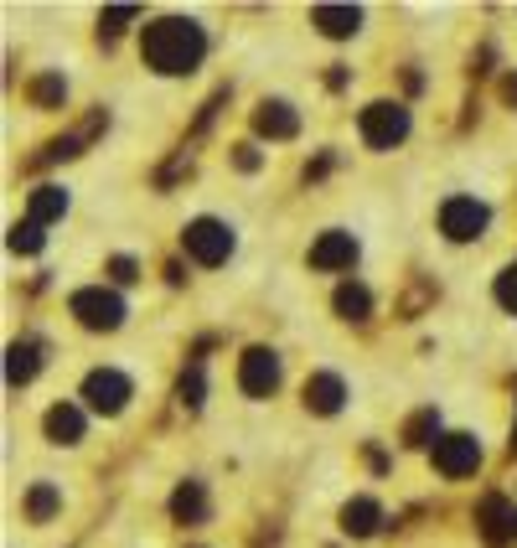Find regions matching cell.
<instances>
[{
  "label": "cell",
  "instance_id": "6da1fadb",
  "mask_svg": "<svg viewBox=\"0 0 517 548\" xmlns=\"http://www.w3.org/2000/svg\"><path fill=\"white\" fill-rule=\"evenodd\" d=\"M140 52H145V63L156 73L181 78V73H197V63L207 57V32L192 16H161V21L145 26Z\"/></svg>",
  "mask_w": 517,
  "mask_h": 548
},
{
  "label": "cell",
  "instance_id": "7a4b0ae2",
  "mask_svg": "<svg viewBox=\"0 0 517 548\" xmlns=\"http://www.w3.org/2000/svg\"><path fill=\"white\" fill-rule=\"evenodd\" d=\"M357 130H362V140H368L373 150H393V145H404V135H409V109L378 99V104L362 109Z\"/></svg>",
  "mask_w": 517,
  "mask_h": 548
},
{
  "label": "cell",
  "instance_id": "3957f363",
  "mask_svg": "<svg viewBox=\"0 0 517 548\" xmlns=\"http://www.w3.org/2000/svg\"><path fill=\"white\" fill-rule=\"evenodd\" d=\"M280 378H285V362H280L275 347H249V352H243V362H238V388L249 393V399H269V393L280 388Z\"/></svg>",
  "mask_w": 517,
  "mask_h": 548
},
{
  "label": "cell",
  "instance_id": "277c9868",
  "mask_svg": "<svg viewBox=\"0 0 517 548\" xmlns=\"http://www.w3.org/2000/svg\"><path fill=\"white\" fill-rule=\"evenodd\" d=\"M68 311L78 316V326H88V331H119L125 326V300H119L114 290H78L73 300H68Z\"/></svg>",
  "mask_w": 517,
  "mask_h": 548
},
{
  "label": "cell",
  "instance_id": "5b68a950",
  "mask_svg": "<svg viewBox=\"0 0 517 548\" xmlns=\"http://www.w3.org/2000/svg\"><path fill=\"white\" fill-rule=\"evenodd\" d=\"M181 243H187V254L197 264H223L233 254V228L218 223V218H192L187 228H181Z\"/></svg>",
  "mask_w": 517,
  "mask_h": 548
},
{
  "label": "cell",
  "instance_id": "8992f818",
  "mask_svg": "<svg viewBox=\"0 0 517 548\" xmlns=\"http://www.w3.org/2000/svg\"><path fill=\"white\" fill-rule=\"evenodd\" d=\"M486 223H492V212H486L476 197H450V202L440 207V233H445L450 243H471V238H481Z\"/></svg>",
  "mask_w": 517,
  "mask_h": 548
},
{
  "label": "cell",
  "instance_id": "52a82bcc",
  "mask_svg": "<svg viewBox=\"0 0 517 548\" xmlns=\"http://www.w3.org/2000/svg\"><path fill=\"white\" fill-rule=\"evenodd\" d=\"M130 378L119 373V368H94L83 378V399H88V409H99V414H119L130 404Z\"/></svg>",
  "mask_w": 517,
  "mask_h": 548
},
{
  "label": "cell",
  "instance_id": "ba28073f",
  "mask_svg": "<svg viewBox=\"0 0 517 548\" xmlns=\"http://www.w3.org/2000/svg\"><path fill=\"white\" fill-rule=\"evenodd\" d=\"M476 466H481V440L476 435H445L435 445V471H445V476H476Z\"/></svg>",
  "mask_w": 517,
  "mask_h": 548
},
{
  "label": "cell",
  "instance_id": "9c48e42d",
  "mask_svg": "<svg viewBox=\"0 0 517 548\" xmlns=\"http://www.w3.org/2000/svg\"><path fill=\"white\" fill-rule=\"evenodd\" d=\"M311 264H316V269H352V264H357V238L342 233V228L321 233V238L311 243Z\"/></svg>",
  "mask_w": 517,
  "mask_h": 548
},
{
  "label": "cell",
  "instance_id": "30bf717a",
  "mask_svg": "<svg viewBox=\"0 0 517 548\" xmlns=\"http://www.w3.org/2000/svg\"><path fill=\"white\" fill-rule=\"evenodd\" d=\"M254 130H259V135H269V140H295L300 114H295L285 99H264V104L254 109Z\"/></svg>",
  "mask_w": 517,
  "mask_h": 548
},
{
  "label": "cell",
  "instance_id": "8fae6325",
  "mask_svg": "<svg viewBox=\"0 0 517 548\" xmlns=\"http://www.w3.org/2000/svg\"><path fill=\"white\" fill-rule=\"evenodd\" d=\"M347 404V383L337 373H311L306 378V409L311 414H337Z\"/></svg>",
  "mask_w": 517,
  "mask_h": 548
},
{
  "label": "cell",
  "instance_id": "7c38bea8",
  "mask_svg": "<svg viewBox=\"0 0 517 548\" xmlns=\"http://www.w3.org/2000/svg\"><path fill=\"white\" fill-rule=\"evenodd\" d=\"M512 517H517V507H507L502 497H486V502H481V517H476L481 538L492 543V548H502V543L512 538Z\"/></svg>",
  "mask_w": 517,
  "mask_h": 548
},
{
  "label": "cell",
  "instance_id": "4fadbf2b",
  "mask_svg": "<svg viewBox=\"0 0 517 548\" xmlns=\"http://www.w3.org/2000/svg\"><path fill=\"white\" fill-rule=\"evenodd\" d=\"M37 368H42V347L37 342H11L6 347V383L11 388H26L37 378Z\"/></svg>",
  "mask_w": 517,
  "mask_h": 548
},
{
  "label": "cell",
  "instance_id": "5bb4252c",
  "mask_svg": "<svg viewBox=\"0 0 517 548\" xmlns=\"http://www.w3.org/2000/svg\"><path fill=\"white\" fill-rule=\"evenodd\" d=\"M171 512H176V523L202 528L207 523V492H202V481H181L176 497H171Z\"/></svg>",
  "mask_w": 517,
  "mask_h": 548
},
{
  "label": "cell",
  "instance_id": "9a60e30c",
  "mask_svg": "<svg viewBox=\"0 0 517 548\" xmlns=\"http://www.w3.org/2000/svg\"><path fill=\"white\" fill-rule=\"evenodd\" d=\"M342 528H347L352 538H373V533L383 528V507H378L373 497L347 502V507H342Z\"/></svg>",
  "mask_w": 517,
  "mask_h": 548
},
{
  "label": "cell",
  "instance_id": "2e32d148",
  "mask_svg": "<svg viewBox=\"0 0 517 548\" xmlns=\"http://www.w3.org/2000/svg\"><path fill=\"white\" fill-rule=\"evenodd\" d=\"M47 440L52 445H78L83 440V409H73V404L47 409Z\"/></svg>",
  "mask_w": 517,
  "mask_h": 548
},
{
  "label": "cell",
  "instance_id": "e0dca14e",
  "mask_svg": "<svg viewBox=\"0 0 517 548\" xmlns=\"http://www.w3.org/2000/svg\"><path fill=\"white\" fill-rule=\"evenodd\" d=\"M311 21L321 26L326 37H352L357 26H362V11H357V6H316Z\"/></svg>",
  "mask_w": 517,
  "mask_h": 548
},
{
  "label": "cell",
  "instance_id": "ac0fdd59",
  "mask_svg": "<svg viewBox=\"0 0 517 548\" xmlns=\"http://www.w3.org/2000/svg\"><path fill=\"white\" fill-rule=\"evenodd\" d=\"M63 212H68V192H63V187H37V192H32V207H26V218L47 228V223L63 218Z\"/></svg>",
  "mask_w": 517,
  "mask_h": 548
},
{
  "label": "cell",
  "instance_id": "d6986e66",
  "mask_svg": "<svg viewBox=\"0 0 517 548\" xmlns=\"http://www.w3.org/2000/svg\"><path fill=\"white\" fill-rule=\"evenodd\" d=\"M331 306H337V316H342V321H368V316H373V295L362 290V285H352V280H347V285L337 290V300H331Z\"/></svg>",
  "mask_w": 517,
  "mask_h": 548
},
{
  "label": "cell",
  "instance_id": "ffe728a7",
  "mask_svg": "<svg viewBox=\"0 0 517 548\" xmlns=\"http://www.w3.org/2000/svg\"><path fill=\"white\" fill-rule=\"evenodd\" d=\"M404 440H409V445H440V440H445V435H440V414H435V409L414 414L409 430H404Z\"/></svg>",
  "mask_w": 517,
  "mask_h": 548
},
{
  "label": "cell",
  "instance_id": "44dd1931",
  "mask_svg": "<svg viewBox=\"0 0 517 548\" xmlns=\"http://www.w3.org/2000/svg\"><path fill=\"white\" fill-rule=\"evenodd\" d=\"M57 507H63V497H57V486L37 481V486H32V497H26V512H32L37 523H47V517H52Z\"/></svg>",
  "mask_w": 517,
  "mask_h": 548
},
{
  "label": "cell",
  "instance_id": "7402d4cb",
  "mask_svg": "<svg viewBox=\"0 0 517 548\" xmlns=\"http://www.w3.org/2000/svg\"><path fill=\"white\" fill-rule=\"evenodd\" d=\"M202 393H207V383H202V368H187V373L176 378V399L187 404V409H197V404H202Z\"/></svg>",
  "mask_w": 517,
  "mask_h": 548
},
{
  "label": "cell",
  "instance_id": "603a6c76",
  "mask_svg": "<svg viewBox=\"0 0 517 548\" xmlns=\"http://www.w3.org/2000/svg\"><path fill=\"white\" fill-rule=\"evenodd\" d=\"M11 249H16V254H37V249H42V223H32V218L16 223V228H11Z\"/></svg>",
  "mask_w": 517,
  "mask_h": 548
},
{
  "label": "cell",
  "instance_id": "cb8c5ba5",
  "mask_svg": "<svg viewBox=\"0 0 517 548\" xmlns=\"http://www.w3.org/2000/svg\"><path fill=\"white\" fill-rule=\"evenodd\" d=\"M135 16H140L135 6H109V11L99 16V32H104V37H119V32H125V26H130Z\"/></svg>",
  "mask_w": 517,
  "mask_h": 548
},
{
  "label": "cell",
  "instance_id": "d4e9b609",
  "mask_svg": "<svg viewBox=\"0 0 517 548\" xmlns=\"http://www.w3.org/2000/svg\"><path fill=\"white\" fill-rule=\"evenodd\" d=\"M63 94H68V88H63V78H57V73H47V78L32 83V99L37 104H63Z\"/></svg>",
  "mask_w": 517,
  "mask_h": 548
},
{
  "label": "cell",
  "instance_id": "484cf974",
  "mask_svg": "<svg viewBox=\"0 0 517 548\" xmlns=\"http://www.w3.org/2000/svg\"><path fill=\"white\" fill-rule=\"evenodd\" d=\"M497 300H502V311L517 316V264H507V269L497 274Z\"/></svg>",
  "mask_w": 517,
  "mask_h": 548
},
{
  "label": "cell",
  "instance_id": "4316f807",
  "mask_svg": "<svg viewBox=\"0 0 517 548\" xmlns=\"http://www.w3.org/2000/svg\"><path fill=\"white\" fill-rule=\"evenodd\" d=\"M109 269H114V280H125V285H130V280H140V264H135V259H114Z\"/></svg>",
  "mask_w": 517,
  "mask_h": 548
},
{
  "label": "cell",
  "instance_id": "83f0119b",
  "mask_svg": "<svg viewBox=\"0 0 517 548\" xmlns=\"http://www.w3.org/2000/svg\"><path fill=\"white\" fill-rule=\"evenodd\" d=\"M238 166L254 171V166H259V150H254V145H238Z\"/></svg>",
  "mask_w": 517,
  "mask_h": 548
},
{
  "label": "cell",
  "instance_id": "f1b7e54d",
  "mask_svg": "<svg viewBox=\"0 0 517 548\" xmlns=\"http://www.w3.org/2000/svg\"><path fill=\"white\" fill-rule=\"evenodd\" d=\"M502 99H507V104H517V73H512V78L502 83Z\"/></svg>",
  "mask_w": 517,
  "mask_h": 548
},
{
  "label": "cell",
  "instance_id": "f546056e",
  "mask_svg": "<svg viewBox=\"0 0 517 548\" xmlns=\"http://www.w3.org/2000/svg\"><path fill=\"white\" fill-rule=\"evenodd\" d=\"M512 450H517V419H512Z\"/></svg>",
  "mask_w": 517,
  "mask_h": 548
},
{
  "label": "cell",
  "instance_id": "4dcf8cb0",
  "mask_svg": "<svg viewBox=\"0 0 517 548\" xmlns=\"http://www.w3.org/2000/svg\"><path fill=\"white\" fill-rule=\"evenodd\" d=\"M512 538H517V517H512Z\"/></svg>",
  "mask_w": 517,
  "mask_h": 548
}]
</instances>
